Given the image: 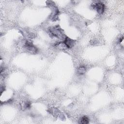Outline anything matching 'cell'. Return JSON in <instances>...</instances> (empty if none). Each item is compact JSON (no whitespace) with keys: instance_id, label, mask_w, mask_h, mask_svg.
<instances>
[{"instance_id":"4","label":"cell","mask_w":124,"mask_h":124,"mask_svg":"<svg viewBox=\"0 0 124 124\" xmlns=\"http://www.w3.org/2000/svg\"><path fill=\"white\" fill-rule=\"evenodd\" d=\"M62 43L65 45L66 47L68 48H70L74 45V41L66 37Z\"/></svg>"},{"instance_id":"2","label":"cell","mask_w":124,"mask_h":124,"mask_svg":"<svg viewBox=\"0 0 124 124\" xmlns=\"http://www.w3.org/2000/svg\"><path fill=\"white\" fill-rule=\"evenodd\" d=\"M25 47L26 50L31 54H35L37 51V48L30 42L26 41V42L25 43Z\"/></svg>"},{"instance_id":"3","label":"cell","mask_w":124,"mask_h":124,"mask_svg":"<svg viewBox=\"0 0 124 124\" xmlns=\"http://www.w3.org/2000/svg\"><path fill=\"white\" fill-rule=\"evenodd\" d=\"M50 33L53 36H54L55 37H57L60 36L62 34L61 31L60 30V29L58 27H55L54 28H51L50 30Z\"/></svg>"},{"instance_id":"6","label":"cell","mask_w":124,"mask_h":124,"mask_svg":"<svg viewBox=\"0 0 124 124\" xmlns=\"http://www.w3.org/2000/svg\"><path fill=\"white\" fill-rule=\"evenodd\" d=\"M79 123L83 124H87L89 123V119L87 117L83 116L81 118Z\"/></svg>"},{"instance_id":"1","label":"cell","mask_w":124,"mask_h":124,"mask_svg":"<svg viewBox=\"0 0 124 124\" xmlns=\"http://www.w3.org/2000/svg\"><path fill=\"white\" fill-rule=\"evenodd\" d=\"M93 7L99 14H102L104 12L105 5L101 2H96L95 3L93 4Z\"/></svg>"},{"instance_id":"5","label":"cell","mask_w":124,"mask_h":124,"mask_svg":"<svg viewBox=\"0 0 124 124\" xmlns=\"http://www.w3.org/2000/svg\"><path fill=\"white\" fill-rule=\"evenodd\" d=\"M77 72L79 75H83L86 72V68L83 66H81L78 68Z\"/></svg>"}]
</instances>
